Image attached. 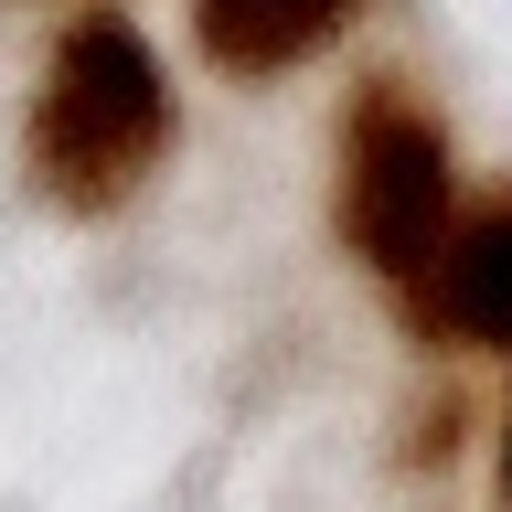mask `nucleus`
I'll list each match as a JSON object with an SVG mask.
<instances>
[{
    "mask_svg": "<svg viewBox=\"0 0 512 512\" xmlns=\"http://www.w3.org/2000/svg\"><path fill=\"white\" fill-rule=\"evenodd\" d=\"M491 491H502V512H512V395H502V438H491Z\"/></svg>",
    "mask_w": 512,
    "mask_h": 512,
    "instance_id": "obj_5",
    "label": "nucleus"
},
{
    "mask_svg": "<svg viewBox=\"0 0 512 512\" xmlns=\"http://www.w3.org/2000/svg\"><path fill=\"white\" fill-rule=\"evenodd\" d=\"M459 214H470V203H459V160H448L438 107H427L406 75H374V86L352 96V118H342V182H331L342 246L363 256L395 299H416Z\"/></svg>",
    "mask_w": 512,
    "mask_h": 512,
    "instance_id": "obj_2",
    "label": "nucleus"
},
{
    "mask_svg": "<svg viewBox=\"0 0 512 512\" xmlns=\"http://www.w3.org/2000/svg\"><path fill=\"white\" fill-rule=\"evenodd\" d=\"M352 22H363V0H192L203 64H214V75H246V86H267V75H288V64L331 54Z\"/></svg>",
    "mask_w": 512,
    "mask_h": 512,
    "instance_id": "obj_4",
    "label": "nucleus"
},
{
    "mask_svg": "<svg viewBox=\"0 0 512 512\" xmlns=\"http://www.w3.org/2000/svg\"><path fill=\"white\" fill-rule=\"evenodd\" d=\"M406 310L448 352H512V192H480L470 214L448 224L438 267H427V288Z\"/></svg>",
    "mask_w": 512,
    "mask_h": 512,
    "instance_id": "obj_3",
    "label": "nucleus"
},
{
    "mask_svg": "<svg viewBox=\"0 0 512 512\" xmlns=\"http://www.w3.org/2000/svg\"><path fill=\"white\" fill-rule=\"evenodd\" d=\"M182 118H171V64L118 0H96L54 32L43 54V86H32V128H22V160L43 203L64 214H118L150 192V171L171 160Z\"/></svg>",
    "mask_w": 512,
    "mask_h": 512,
    "instance_id": "obj_1",
    "label": "nucleus"
}]
</instances>
